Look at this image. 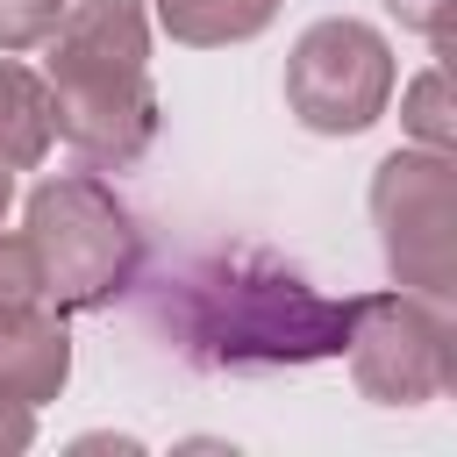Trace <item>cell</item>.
I'll return each instance as SVG.
<instances>
[{
    "mask_svg": "<svg viewBox=\"0 0 457 457\" xmlns=\"http://www.w3.org/2000/svg\"><path fill=\"white\" fill-rule=\"evenodd\" d=\"M157 321L207 371H271V364L343 357L350 300H328L271 250L236 243L179 264L157 293Z\"/></svg>",
    "mask_w": 457,
    "mask_h": 457,
    "instance_id": "obj_1",
    "label": "cell"
},
{
    "mask_svg": "<svg viewBox=\"0 0 457 457\" xmlns=\"http://www.w3.org/2000/svg\"><path fill=\"white\" fill-rule=\"evenodd\" d=\"M36 50L50 86V136L71 143L93 171H121L157 143L143 0H71Z\"/></svg>",
    "mask_w": 457,
    "mask_h": 457,
    "instance_id": "obj_2",
    "label": "cell"
},
{
    "mask_svg": "<svg viewBox=\"0 0 457 457\" xmlns=\"http://www.w3.org/2000/svg\"><path fill=\"white\" fill-rule=\"evenodd\" d=\"M21 236L43 271V307L57 314H100L114 307L143 271V228L93 171H57L29 193Z\"/></svg>",
    "mask_w": 457,
    "mask_h": 457,
    "instance_id": "obj_3",
    "label": "cell"
},
{
    "mask_svg": "<svg viewBox=\"0 0 457 457\" xmlns=\"http://www.w3.org/2000/svg\"><path fill=\"white\" fill-rule=\"evenodd\" d=\"M457 328L443 314V300L428 293H357L350 300V336H343V357H350V378L364 400L378 407H428L450 393V371H457Z\"/></svg>",
    "mask_w": 457,
    "mask_h": 457,
    "instance_id": "obj_4",
    "label": "cell"
},
{
    "mask_svg": "<svg viewBox=\"0 0 457 457\" xmlns=\"http://www.w3.org/2000/svg\"><path fill=\"white\" fill-rule=\"evenodd\" d=\"M371 221L393 286L450 300L457 293V164L450 150H393L371 171Z\"/></svg>",
    "mask_w": 457,
    "mask_h": 457,
    "instance_id": "obj_5",
    "label": "cell"
},
{
    "mask_svg": "<svg viewBox=\"0 0 457 457\" xmlns=\"http://www.w3.org/2000/svg\"><path fill=\"white\" fill-rule=\"evenodd\" d=\"M393 100V43L357 21V14H328L314 29H300V43L286 50V107L300 129L314 136H364Z\"/></svg>",
    "mask_w": 457,
    "mask_h": 457,
    "instance_id": "obj_6",
    "label": "cell"
},
{
    "mask_svg": "<svg viewBox=\"0 0 457 457\" xmlns=\"http://www.w3.org/2000/svg\"><path fill=\"white\" fill-rule=\"evenodd\" d=\"M64 378H71V336H64L57 314L36 307L21 321H0V393L43 407V400L64 393Z\"/></svg>",
    "mask_w": 457,
    "mask_h": 457,
    "instance_id": "obj_7",
    "label": "cell"
},
{
    "mask_svg": "<svg viewBox=\"0 0 457 457\" xmlns=\"http://www.w3.org/2000/svg\"><path fill=\"white\" fill-rule=\"evenodd\" d=\"M50 86L43 71H29L14 50H0V164L7 171H36L50 157Z\"/></svg>",
    "mask_w": 457,
    "mask_h": 457,
    "instance_id": "obj_8",
    "label": "cell"
},
{
    "mask_svg": "<svg viewBox=\"0 0 457 457\" xmlns=\"http://www.w3.org/2000/svg\"><path fill=\"white\" fill-rule=\"evenodd\" d=\"M278 14V0H157V21L171 43H193V50H228V43H250L264 36Z\"/></svg>",
    "mask_w": 457,
    "mask_h": 457,
    "instance_id": "obj_9",
    "label": "cell"
},
{
    "mask_svg": "<svg viewBox=\"0 0 457 457\" xmlns=\"http://www.w3.org/2000/svg\"><path fill=\"white\" fill-rule=\"evenodd\" d=\"M43 307V271H36V250H29V236L14 228H0V321H21V314H36Z\"/></svg>",
    "mask_w": 457,
    "mask_h": 457,
    "instance_id": "obj_10",
    "label": "cell"
},
{
    "mask_svg": "<svg viewBox=\"0 0 457 457\" xmlns=\"http://www.w3.org/2000/svg\"><path fill=\"white\" fill-rule=\"evenodd\" d=\"M400 121H407V136L421 143V150H450V93H443V71H421L407 93H400Z\"/></svg>",
    "mask_w": 457,
    "mask_h": 457,
    "instance_id": "obj_11",
    "label": "cell"
},
{
    "mask_svg": "<svg viewBox=\"0 0 457 457\" xmlns=\"http://www.w3.org/2000/svg\"><path fill=\"white\" fill-rule=\"evenodd\" d=\"M71 0H0V50H36Z\"/></svg>",
    "mask_w": 457,
    "mask_h": 457,
    "instance_id": "obj_12",
    "label": "cell"
},
{
    "mask_svg": "<svg viewBox=\"0 0 457 457\" xmlns=\"http://www.w3.org/2000/svg\"><path fill=\"white\" fill-rule=\"evenodd\" d=\"M386 14H393L400 29H414V36H428L436 50H443V36H450V0H386Z\"/></svg>",
    "mask_w": 457,
    "mask_h": 457,
    "instance_id": "obj_13",
    "label": "cell"
},
{
    "mask_svg": "<svg viewBox=\"0 0 457 457\" xmlns=\"http://www.w3.org/2000/svg\"><path fill=\"white\" fill-rule=\"evenodd\" d=\"M29 443H36V407L14 400V393H0V457L7 450H29Z\"/></svg>",
    "mask_w": 457,
    "mask_h": 457,
    "instance_id": "obj_14",
    "label": "cell"
},
{
    "mask_svg": "<svg viewBox=\"0 0 457 457\" xmlns=\"http://www.w3.org/2000/svg\"><path fill=\"white\" fill-rule=\"evenodd\" d=\"M79 450H136L129 436H79Z\"/></svg>",
    "mask_w": 457,
    "mask_h": 457,
    "instance_id": "obj_15",
    "label": "cell"
},
{
    "mask_svg": "<svg viewBox=\"0 0 457 457\" xmlns=\"http://www.w3.org/2000/svg\"><path fill=\"white\" fill-rule=\"evenodd\" d=\"M7 200H14V171L0 164V221H7Z\"/></svg>",
    "mask_w": 457,
    "mask_h": 457,
    "instance_id": "obj_16",
    "label": "cell"
}]
</instances>
